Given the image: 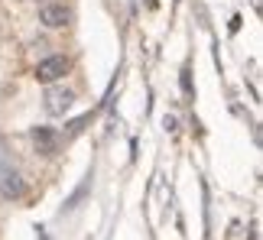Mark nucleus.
<instances>
[{"label": "nucleus", "instance_id": "f257e3e1", "mask_svg": "<svg viewBox=\"0 0 263 240\" xmlns=\"http://www.w3.org/2000/svg\"><path fill=\"white\" fill-rule=\"evenodd\" d=\"M68 68H72V62H68L65 55H49V58H43V62L36 65V82L52 85V82L68 75Z\"/></svg>", "mask_w": 263, "mask_h": 240}, {"label": "nucleus", "instance_id": "f03ea898", "mask_svg": "<svg viewBox=\"0 0 263 240\" xmlns=\"http://www.w3.org/2000/svg\"><path fill=\"white\" fill-rule=\"evenodd\" d=\"M39 23L49 26V29H62L72 23V10L65 4H43L39 7Z\"/></svg>", "mask_w": 263, "mask_h": 240}, {"label": "nucleus", "instance_id": "7ed1b4c3", "mask_svg": "<svg viewBox=\"0 0 263 240\" xmlns=\"http://www.w3.org/2000/svg\"><path fill=\"white\" fill-rule=\"evenodd\" d=\"M43 107H46V114H52V117H59V114H65L68 107H72V101H75V91H68V88H46V97H43Z\"/></svg>", "mask_w": 263, "mask_h": 240}, {"label": "nucleus", "instance_id": "20e7f679", "mask_svg": "<svg viewBox=\"0 0 263 240\" xmlns=\"http://www.w3.org/2000/svg\"><path fill=\"white\" fill-rule=\"evenodd\" d=\"M23 192H26L23 175H20L13 166H0V195L4 198H20Z\"/></svg>", "mask_w": 263, "mask_h": 240}, {"label": "nucleus", "instance_id": "39448f33", "mask_svg": "<svg viewBox=\"0 0 263 240\" xmlns=\"http://www.w3.org/2000/svg\"><path fill=\"white\" fill-rule=\"evenodd\" d=\"M33 143H36V153L52 156L55 149H59V136H55L49 127H36V130H33Z\"/></svg>", "mask_w": 263, "mask_h": 240}, {"label": "nucleus", "instance_id": "423d86ee", "mask_svg": "<svg viewBox=\"0 0 263 240\" xmlns=\"http://www.w3.org/2000/svg\"><path fill=\"white\" fill-rule=\"evenodd\" d=\"M7 153V143H4V136H0V156H4Z\"/></svg>", "mask_w": 263, "mask_h": 240}]
</instances>
